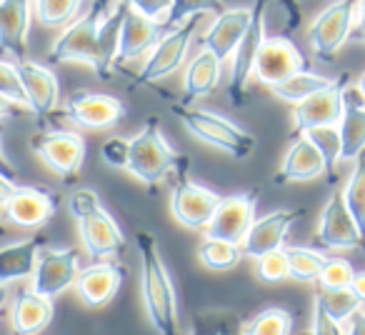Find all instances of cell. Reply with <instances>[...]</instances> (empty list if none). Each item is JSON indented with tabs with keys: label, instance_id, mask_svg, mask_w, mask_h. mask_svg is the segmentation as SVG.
<instances>
[{
	"label": "cell",
	"instance_id": "6da1fadb",
	"mask_svg": "<svg viewBox=\"0 0 365 335\" xmlns=\"http://www.w3.org/2000/svg\"><path fill=\"white\" fill-rule=\"evenodd\" d=\"M135 248L140 255V290L153 330L160 335L178 333V295L168 265L150 230H138Z\"/></svg>",
	"mask_w": 365,
	"mask_h": 335
},
{
	"label": "cell",
	"instance_id": "7a4b0ae2",
	"mask_svg": "<svg viewBox=\"0 0 365 335\" xmlns=\"http://www.w3.org/2000/svg\"><path fill=\"white\" fill-rule=\"evenodd\" d=\"M108 11H110L108 0H93L86 16L71 21L56 38L51 53H48L51 63H86L96 71L101 81H110L113 61L106 56L101 38V28Z\"/></svg>",
	"mask_w": 365,
	"mask_h": 335
},
{
	"label": "cell",
	"instance_id": "3957f363",
	"mask_svg": "<svg viewBox=\"0 0 365 335\" xmlns=\"http://www.w3.org/2000/svg\"><path fill=\"white\" fill-rule=\"evenodd\" d=\"M68 208L76 215L83 248H86V253L93 260L115 258L125 248V235H123L120 225L103 208L96 190L91 188L76 190L71 195V200H68Z\"/></svg>",
	"mask_w": 365,
	"mask_h": 335
},
{
	"label": "cell",
	"instance_id": "277c9868",
	"mask_svg": "<svg viewBox=\"0 0 365 335\" xmlns=\"http://www.w3.org/2000/svg\"><path fill=\"white\" fill-rule=\"evenodd\" d=\"M190 165L188 155H180L173 150V145L165 140L158 118H150L138 135L130 138V150H128L125 170L145 185H155L173 170H185Z\"/></svg>",
	"mask_w": 365,
	"mask_h": 335
},
{
	"label": "cell",
	"instance_id": "5b68a950",
	"mask_svg": "<svg viewBox=\"0 0 365 335\" xmlns=\"http://www.w3.org/2000/svg\"><path fill=\"white\" fill-rule=\"evenodd\" d=\"M173 113L180 118L185 130L193 133L198 140L208 143V145L218 148V150L228 153V155L238 158V160L248 158L255 150L253 133L243 130L240 125H235L233 120L218 115V113L190 105H173Z\"/></svg>",
	"mask_w": 365,
	"mask_h": 335
},
{
	"label": "cell",
	"instance_id": "8992f818",
	"mask_svg": "<svg viewBox=\"0 0 365 335\" xmlns=\"http://www.w3.org/2000/svg\"><path fill=\"white\" fill-rule=\"evenodd\" d=\"M355 6L358 0H335L310 23L308 43L320 61L333 63L335 53L348 43L355 23Z\"/></svg>",
	"mask_w": 365,
	"mask_h": 335
},
{
	"label": "cell",
	"instance_id": "52a82bcc",
	"mask_svg": "<svg viewBox=\"0 0 365 335\" xmlns=\"http://www.w3.org/2000/svg\"><path fill=\"white\" fill-rule=\"evenodd\" d=\"M175 185L170 193V213L182 228L188 230H205L210 223L215 208L220 203V195L205 185L195 183L188 178V168L178 170Z\"/></svg>",
	"mask_w": 365,
	"mask_h": 335
},
{
	"label": "cell",
	"instance_id": "ba28073f",
	"mask_svg": "<svg viewBox=\"0 0 365 335\" xmlns=\"http://www.w3.org/2000/svg\"><path fill=\"white\" fill-rule=\"evenodd\" d=\"M268 3L270 0H255V6L250 8V26L248 31L243 33L240 38L238 48L233 53V71H230V88H228V96L230 103L235 108L243 105V98H245V86H248L250 76H253V68L255 61H258V53L265 43V11H268Z\"/></svg>",
	"mask_w": 365,
	"mask_h": 335
},
{
	"label": "cell",
	"instance_id": "9c48e42d",
	"mask_svg": "<svg viewBox=\"0 0 365 335\" xmlns=\"http://www.w3.org/2000/svg\"><path fill=\"white\" fill-rule=\"evenodd\" d=\"M31 148L53 173L66 180H73L81 173L83 163H86V138L71 130H51L33 135Z\"/></svg>",
	"mask_w": 365,
	"mask_h": 335
},
{
	"label": "cell",
	"instance_id": "30bf717a",
	"mask_svg": "<svg viewBox=\"0 0 365 335\" xmlns=\"http://www.w3.org/2000/svg\"><path fill=\"white\" fill-rule=\"evenodd\" d=\"M200 18L203 16H190L182 26L170 28V31L150 48V58L145 61L140 76H138V83H140V86H150V83L163 81V78H168L170 73H175L178 68H180Z\"/></svg>",
	"mask_w": 365,
	"mask_h": 335
},
{
	"label": "cell",
	"instance_id": "8fae6325",
	"mask_svg": "<svg viewBox=\"0 0 365 335\" xmlns=\"http://www.w3.org/2000/svg\"><path fill=\"white\" fill-rule=\"evenodd\" d=\"M81 270V250L78 248H46L38 253V263L33 270L31 288L48 298H56L68 290L78 278Z\"/></svg>",
	"mask_w": 365,
	"mask_h": 335
},
{
	"label": "cell",
	"instance_id": "7c38bea8",
	"mask_svg": "<svg viewBox=\"0 0 365 335\" xmlns=\"http://www.w3.org/2000/svg\"><path fill=\"white\" fill-rule=\"evenodd\" d=\"M348 76L333 78L325 88L315 91L313 96H308L305 100L295 103L293 110V133L310 130V128L318 125H338L340 118H343V91Z\"/></svg>",
	"mask_w": 365,
	"mask_h": 335
},
{
	"label": "cell",
	"instance_id": "4fadbf2b",
	"mask_svg": "<svg viewBox=\"0 0 365 335\" xmlns=\"http://www.w3.org/2000/svg\"><path fill=\"white\" fill-rule=\"evenodd\" d=\"M315 240L328 250H348L365 245V235L360 233L358 223H355L353 213L345 203L343 190H335L325 203Z\"/></svg>",
	"mask_w": 365,
	"mask_h": 335
},
{
	"label": "cell",
	"instance_id": "5bb4252c",
	"mask_svg": "<svg viewBox=\"0 0 365 335\" xmlns=\"http://www.w3.org/2000/svg\"><path fill=\"white\" fill-rule=\"evenodd\" d=\"M255 208H258V190H245L228 198H220L210 223L205 225V235L230 243H240L248 233V228L255 220Z\"/></svg>",
	"mask_w": 365,
	"mask_h": 335
},
{
	"label": "cell",
	"instance_id": "9a60e30c",
	"mask_svg": "<svg viewBox=\"0 0 365 335\" xmlns=\"http://www.w3.org/2000/svg\"><path fill=\"white\" fill-rule=\"evenodd\" d=\"M305 68H310V63L295 48V43L285 36H273V38H265L263 48L258 53V61H255L253 76L258 83L270 88L275 83L290 78L293 73L305 71Z\"/></svg>",
	"mask_w": 365,
	"mask_h": 335
},
{
	"label": "cell",
	"instance_id": "2e32d148",
	"mask_svg": "<svg viewBox=\"0 0 365 335\" xmlns=\"http://www.w3.org/2000/svg\"><path fill=\"white\" fill-rule=\"evenodd\" d=\"M303 213H305L303 208H283V210H273V213L263 215V218H255L253 225L248 228V233H245V238L240 240L243 255L258 260L265 253H270V250L283 248L290 228H293V223Z\"/></svg>",
	"mask_w": 365,
	"mask_h": 335
},
{
	"label": "cell",
	"instance_id": "e0dca14e",
	"mask_svg": "<svg viewBox=\"0 0 365 335\" xmlns=\"http://www.w3.org/2000/svg\"><path fill=\"white\" fill-rule=\"evenodd\" d=\"M66 115L76 125L88 128V130H103L110 128L125 115V105L118 98L106 96V93H88L78 91L66 100Z\"/></svg>",
	"mask_w": 365,
	"mask_h": 335
},
{
	"label": "cell",
	"instance_id": "ac0fdd59",
	"mask_svg": "<svg viewBox=\"0 0 365 335\" xmlns=\"http://www.w3.org/2000/svg\"><path fill=\"white\" fill-rule=\"evenodd\" d=\"M58 205H61V200L53 190L41 188V185H23V188L18 185L3 210H6V218L13 225L38 228L56 215Z\"/></svg>",
	"mask_w": 365,
	"mask_h": 335
},
{
	"label": "cell",
	"instance_id": "d6986e66",
	"mask_svg": "<svg viewBox=\"0 0 365 335\" xmlns=\"http://www.w3.org/2000/svg\"><path fill=\"white\" fill-rule=\"evenodd\" d=\"M170 28L163 21L155 18H145L138 11H128L123 18L120 33H118V46H115V61H133V58L143 56L145 51H150L158 41H160Z\"/></svg>",
	"mask_w": 365,
	"mask_h": 335
},
{
	"label": "cell",
	"instance_id": "ffe728a7",
	"mask_svg": "<svg viewBox=\"0 0 365 335\" xmlns=\"http://www.w3.org/2000/svg\"><path fill=\"white\" fill-rule=\"evenodd\" d=\"M18 71H21V81L28 96V108L33 115L48 118L56 110L58 100H61V86H58L56 73L48 66L36 61H18Z\"/></svg>",
	"mask_w": 365,
	"mask_h": 335
},
{
	"label": "cell",
	"instance_id": "44dd1931",
	"mask_svg": "<svg viewBox=\"0 0 365 335\" xmlns=\"http://www.w3.org/2000/svg\"><path fill=\"white\" fill-rule=\"evenodd\" d=\"M123 283V270L115 263H108V260H96L88 268L78 270L76 278V290L83 298V303L88 308H103L118 295Z\"/></svg>",
	"mask_w": 365,
	"mask_h": 335
},
{
	"label": "cell",
	"instance_id": "7402d4cb",
	"mask_svg": "<svg viewBox=\"0 0 365 335\" xmlns=\"http://www.w3.org/2000/svg\"><path fill=\"white\" fill-rule=\"evenodd\" d=\"M250 13H253L250 8H225L223 13L215 16L208 33L200 38V48L213 51L220 61L233 58L240 38H243V33L250 26Z\"/></svg>",
	"mask_w": 365,
	"mask_h": 335
},
{
	"label": "cell",
	"instance_id": "603a6c76",
	"mask_svg": "<svg viewBox=\"0 0 365 335\" xmlns=\"http://www.w3.org/2000/svg\"><path fill=\"white\" fill-rule=\"evenodd\" d=\"M338 130L343 140L340 160H355L365 150V96L350 83H345L343 91V118Z\"/></svg>",
	"mask_w": 365,
	"mask_h": 335
},
{
	"label": "cell",
	"instance_id": "cb8c5ba5",
	"mask_svg": "<svg viewBox=\"0 0 365 335\" xmlns=\"http://www.w3.org/2000/svg\"><path fill=\"white\" fill-rule=\"evenodd\" d=\"M318 175H325V163L318 145L310 140L308 133H300L293 140L290 150L285 153L283 165H280L278 183H298V180H313Z\"/></svg>",
	"mask_w": 365,
	"mask_h": 335
},
{
	"label": "cell",
	"instance_id": "d4e9b609",
	"mask_svg": "<svg viewBox=\"0 0 365 335\" xmlns=\"http://www.w3.org/2000/svg\"><path fill=\"white\" fill-rule=\"evenodd\" d=\"M28 0H3L0 6V48L16 61L28 58Z\"/></svg>",
	"mask_w": 365,
	"mask_h": 335
},
{
	"label": "cell",
	"instance_id": "484cf974",
	"mask_svg": "<svg viewBox=\"0 0 365 335\" xmlns=\"http://www.w3.org/2000/svg\"><path fill=\"white\" fill-rule=\"evenodd\" d=\"M53 298L48 295H41L36 290H23L11 305V323L16 333L23 335H33V333H41L51 325L53 320Z\"/></svg>",
	"mask_w": 365,
	"mask_h": 335
},
{
	"label": "cell",
	"instance_id": "4316f807",
	"mask_svg": "<svg viewBox=\"0 0 365 335\" xmlns=\"http://www.w3.org/2000/svg\"><path fill=\"white\" fill-rule=\"evenodd\" d=\"M220 68H223V61H220L213 51H208V48H200V53L188 63L185 76H182V91H185V98H188V100H195V98L210 96V93L218 88Z\"/></svg>",
	"mask_w": 365,
	"mask_h": 335
},
{
	"label": "cell",
	"instance_id": "83f0119b",
	"mask_svg": "<svg viewBox=\"0 0 365 335\" xmlns=\"http://www.w3.org/2000/svg\"><path fill=\"white\" fill-rule=\"evenodd\" d=\"M43 248V238L16 240V243L0 248V283H16L31 278L38 263V253Z\"/></svg>",
	"mask_w": 365,
	"mask_h": 335
},
{
	"label": "cell",
	"instance_id": "f1b7e54d",
	"mask_svg": "<svg viewBox=\"0 0 365 335\" xmlns=\"http://www.w3.org/2000/svg\"><path fill=\"white\" fill-rule=\"evenodd\" d=\"M330 81H333V78H325V76H320V73H313L310 68H305V71H298V73H293L290 78H285V81L270 86L268 91L273 93L278 100L293 103V105H295V103H300V100H305L308 96H313L315 91L325 88Z\"/></svg>",
	"mask_w": 365,
	"mask_h": 335
},
{
	"label": "cell",
	"instance_id": "f546056e",
	"mask_svg": "<svg viewBox=\"0 0 365 335\" xmlns=\"http://www.w3.org/2000/svg\"><path fill=\"white\" fill-rule=\"evenodd\" d=\"M283 253L285 260H288V278L303 280V283L318 280L320 270L328 263V255L315 248H298V245H293V248H283Z\"/></svg>",
	"mask_w": 365,
	"mask_h": 335
},
{
	"label": "cell",
	"instance_id": "4dcf8cb0",
	"mask_svg": "<svg viewBox=\"0 0 365 335\" xmlns=\"http://www.w3.org/2000/svg\"><path fill=\"white\" fill-rule=\"evenodd\" d=\"M198 258L208 270H230L240 263L243 248H240V243H230V240L205 235L198 248Z\"/></svg>",
	"mask_w": 365,
	"mask_h": 335
},
{
	"label": "cell",
	"instance_id": "1f68e13d",
	"mask_svg": "<svg viewBox=\"0 0 365 335\" xmlns=\"http://www.w3.org/2000/svg\"><path fill=\"white\" fill-rule=\"evenodd\" d=\"M343 198L348 203L350 213H353L355 223H358L360 233L365 235V150L355 158L353 173H350L348 183L343 188Z\"/></svg>",
	"mask_w": 365,
	"mask_h": 335
},
{
	"label": "cell",
	"instance_id": "d6a6232c",
	"mask_svg": "<svg viewBox=\"0 0 365 335\" xmlns=\"http://www.w3.org/2000/svg\"><path fill=\"white\" fill-rule=\"evenodd\" d=\"M305 133H308L310 140L318 145L320 155H323L325 178L335 180V165L340 163V148H343L338 125H318V128H310V130H305Z\"/></svg>",
	"mask_w": 365,
	"mask_h": 335
},
{
	"label": "cell",
	"instance_id": "836d02e7",
	"mask_svg": "<svg viewBox=\"0 0 365 335\" xmlns=\"http://www.w3.org/2000/svg\"><path fill=\"white\" fill-rule=\"evenodd\" d=\"M290 330H293V315L285 308H265L243 325V333L250 335H288Z\"/></svg>",
	"mask_w": 365,
	"mask_h": 335
},
{
	"label": "cell",
	"instance_id": "e575fe53",
	"mask_svg": "<svg viewBox=\"0 0 365 335\" xmlns=\"http://www.w3.org/2000/svg\"><path fill=\"white\" fill-rule=\"evenodd\" d=\"M83 0H36V16L41 26L63 28L78 18Z\"/></svg>",
	"mask_w": 365,
	"mask_h": 335
},
{
	"label": "cell",
	"instance_id": "d590c367",
	"mask_svg": "<svg viewBox=\"0 0 365 335\" xmlns=\"http://www.w3.org/2000/svg\"><path fill=\"white\" fill-rule=\"evenodd\" d=\"M223 0H173L170 11L165 16V26L168 28H175V26H182V23L188 21L190 16H205V13H223Z\"/></svg>",
	"mask_w": 365,
	"mask_h": 335
},
{
	"label": "cell",
	"instance_id": "8d00e7d4",
	"mask_svg": "<svg viewBox=\"0 0 365 335\" xmlns=\"http://www.w3.org/2000/svg\"><path fill=\"white\" fill-rule=\"evenodd\" d=\"M318 295H320V300H323L325 308L330 310V315L338 318L340 323H345V320L363 305V300L353 293L350 285H345V288H320Z\"/></svg>",
	"mask_w": 365,
	"mask_h": 335
},
{
	"label": "cell",
	"instance_id": "74e56055",
	"mask_svg": "<svg viewBox=\"0 0 365 335\" xmlns=\"http://www.w3.org/2000/svg\"><path fill=\"white\" fill-rule=\"evenodd\" d=\"M0 96H6L13 105L28 108V96H26V88H23L18 63L0 61ZM28 110H31V108H28Z\"/></svg>",
	"mask_w": 365,
	"mask_h": 335
},
{
	"label": "cell",
	"instance_id": "f35d334b",
	"mask_svg": "<svg viewBox=\"0 0 365 335\" xmlns=\"http://www.w3.org/2000/svg\"><path fill=\"white\" fill-rule=\"evenodd\" d=\"M353 275H355V270L348 260L328 258L325 268L320 270V275H318V283H320V288H345V285H350Z\"/></svg>",
	"mask_w": 365,
	"mask_h": 335
},
{
	"label": "cell",
	"instance_id": "ab89813d",
	"mask_svg": "<svg viewBox=\"0 0 365 335\" xmlns=\"http://www.w3.org/2000/svg\"><path fill=\"white\" fill-rule=\"evenodd\" d=\"M258 275L268 283H275V280L288 278V260H285L283 248L270 250L263 258H258Z\"/></svg>",
	"mask_w": 365,
	"mask_h": 335
},
{
	"label": "cell",
	"instance_id": "60d3db41",
	"mask_svg": "<svg viewBox=\"0 0 365 335\" xmlns=\"http://www.w3.org/2000/svg\"><path fill=\"white\" fill-rule=\"evenodd\" d=\"M313 330L315 335H340L345 333V323H340L338 318L330 315V310L323 305L320 295H315L313 300Z\"/></svg>",
	"mask_w": 365,
	"mask_h": 335
},
{
	"label": "cell",
	"instance_id": "b9f144b4",
	"mask_svg": "<svg viewBox=\"0 0 365 335\" xmlns=\"http://www.w3.org/2000/svg\"><path fill=\"white\" fill-rule=\"evenodd\" d=\"M128 150H130V138H108L101 148V158L106 165L110 168H120L125 170V163H128Z\"/></svg>",
	"mask_w": 365,
	"mask_h": 335
},
{
	"label": "cell",
	"instance_id": "7bdbcfd3",
	"mask_svg": "<svg viewBox=\"0 0 365 335\" xmlns=\"http://www.w3.org/2000/svg\"><path fill=\"white\" fill-rule=\"evenodd\" d=\"M125 3L128 8L143 13L145 18H155V21H163L173 6V0H125Z\"/></svg>",
	"mask_w": 365,
	"mask_h": 335
},
{
	"label": "cell",
	"instance_id": "ee69618b",
	"mask_svg": "<svg viewBox=\"0 0 365 335\" xmlns=\"http://www.w3.org/2000/svg\"><path fill=\"white\" fill-rule=\"evenodd\" d=\"M348 41L365 43V0H358V6H355V23Z\"/></svg>",
	"mask_w": 365,
	"mask_h": 335
},
{
	"label": "cell",
	"instance_id": "f6af8a7d",
	"mask_svg": "<svg viewBox=\"0 0 365 335\" xmlns=\"http://www.w3.org/2000/svg\"><path fill=\"white\" fill-rule=\"evenodd\" d=\"M345 333L365 335V310H363V305H360V308L355 310V313L350 315L348 320H345Z\"/></svg>",
	"mask_w": 365,
	"mask_h": 335
},
{
	"label": "cell",
	"instance_id": "bcb514c9",
	"mask_svg": "<svg viewBox=\"0 0 365 335\" xmlns=\"http://www.w3.org/2000/svg\"><path fill=\"white\" fill-rule=\"evenodd\" d=\"M3 118V115H0ZM0 173L11 175V178H18V165L8 158L6 148H3V123H0Z\"/></svg>",
	"mask_w": 365,
	"mask_h": 335
},
{
	"label": "cell",
	"instance_id": "7dc6e473",
	"mask_svg": "<svg viewBox=\"0 0 365 335\" xmlns=\"http://www.w3.org/2000/svg\"><path fill=\"white\" fill-rule=\"evenodd\" d=\"M16 180L11 178V175L0 173V208H6V203L11 200V195L16 193Z\"/></svg>",
	"mask_w": 365,
	"mask_h": 335
},
{
	"label": "cell",
	"instance_id": "c3c4849f",
	"mask_svg": "<svg viewBox=\"0 0 365 335\" xmlns=\"http://www.w3.org/2000/svg\"><path fill=\"white\" fill-rule=\"evenodd\" d=\"M350 288H353V293L365 303V270H360V273L353 275V280H350Z\"/></svg>",
	"mask_w": 365,
	"mask_h": 335
},
{
	"label": "cell",
	"instance_id": "681fc988",
	"mask_svg": "<svg viewBox=\"0 0 365 335\" xmlns=\"http://www.w3.org/2000/svg\"><path fill=\"white\" fill-rule=\"evenodd\" d=\"M280 6H283V11L285 13H288V18H290V23H288V26L290 28H298V8H295V0H280Z\"/></svg>",
	"mask_w": 365,
	"mask_h": 335
},
{
	"label": "cell",
	"instance_id": "f907efd6",
	"mask_svg": "<svg viewBox=\"0 0 365 335\" xmlns=\"http://www.w3.org/2000/svg\"><path fill=\"white\" fill-rule=\"evenodd\" d=\"M11 105L13 103L8 100L6 96H0V115H8V113H11Z\"/></svg>",
	"mask_w": 365,
	"mask_h": 335
},
{
	"label": "cell",
	"instance_id": "816d5d0a",
	"mask_svg": "<svg viewBox=\"0 0 365 335\" xmlns=\"http://www.w3.org/2000/svg\"><path fill=\"white\" fill-rule=\"evenodd\" d=\"M6 300H8V288H6V283H0V310H3Z\"/></svg>",
	"mask_w": 365,
	"mask_h": 335
},
{
	"label": "cell",
	"instance_id": "f5cc1de1",
	"mask_svg": "<svg viewBox=\"0 0 365 335\" xmlns=\"http://www.w3.org/2000/svg\"><path fill=\"white\" fill-rule=\"evenodd\" d=\"M355 88H358V91H360V93H363V96H365V71L360 73V78H358V83H355Z\"/></svg>",
	"mask_w": 365,
	"mask_h": 335
},
{
	"label": "cell",
	"instance_id": "db71d44e",
	"mask_svg": "<svg viewBox=\"0 0 365 335\" xmlns=\"http://www.w3.org/2000/svg\"><path fill=\"white\" fill-rule=\"evenodd\" d=\"M3 235H6V225L0 223V238H3Z\"/></svg>",
	"mask_w": 365,
	"mask_h": 335
},
{
	"label": "cell",
	"instance_id": "11a10c76",
	"mask_svg": "<svg viewBox=\"0 0 365 335\" xmlns=\"http://www.w3.org/2000/svg\"><path fill=\"white\" fill-rule=\"evenodd\" d=\"M0 6H3V0H0Z\"/></svg>",
	"mask_w": 365,
	"mask_h": 335
}]
</instances>
